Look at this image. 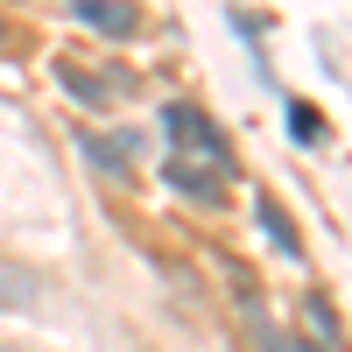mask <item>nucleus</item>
Segmentation results:
<instances>
[{
    "label": "nucleus",
    "instance_id": "nucleus-7",
    "mask_svg": "<svg viewBox=\"0 0 352 352\" xmlns=\"http://www.w3.org/2000/svg\"><path fill=\"white\" fill-rule=\"evenodd\" d=\"M254 212H261V226H268V240H275V247H282L289 261H296V254H303V240H296V226H289V219L275 212V204H254Z\"/></svg>",
    "mask_w": 352,
    "mask_h": 352
},
{
    "label": "nucleus",
    "instance_id": "nucleus-3",
    "mask_svg": "<svg viewBox=\"0 0 352 352\" xmlns=\"http://www.w3.org/2000/svg\"><path fill=\"white\" fill-rule=\"evenodd\" d=\"M78 28H99V36H134V8L127 0H71Z\"/></svg>",
    "mask_w": 352,
    "mask_h": 352
},
{
    "label": "nucleus",
    "instance_id": "nucleus-8",
    "mask_svg": "<svg viewBox=\"0 0 352 352\" xmlns=\"http://www.w3.org/2000/svg\"><path fill=\"white\" fill-rule=\"evenodd\" d=\"M303 317H310V331L324 338V345L338 338V317H331V303H324V296H310V310H303Z\"/></svg>",
    "mask_w": 352,
    "mask_h": 352
},
{
    "label": "nucleus",
    "instance_id": "nucleus-4",
    "mask_svg": "<svg viewBox=\"0 0 352 352\" xmlns=\"http://www.w3.org/2000/svg\"><path fill=\"white\" fill-rule=\"evenodd\" d=\"M162 176H169V190H184V197H197V204H219V197H226V176H219V169H197V162H176V155H169Z\"/></svg>",
    "mask_w": 352,
    "mask_h": 352
},
{
    "label": "nucleus",
    "instance_id": "nucleus-6",
    "mask_svg": "<svg viewBox=\"0 0 352 352\" xmlns=\"http://www.w3.org/2000/svg\"><path fill=\"white\" fill-rule=\"evenodd\" d=\"M134 148H141L134 134H92L85 141V155H92L99 169H127V176H134Z\"/></svg>",
    "mask_w": 352,
    "mask_h": 352
},
{
    "label": "nucleus",
    "instance_id": "nucleus-1",
    "mask_svg": "<svg viewBox=\"0 0 352 352\" xmlns=\"http://www.w3.org/2000/svg\"><path fill=\"white\" fill-rule=\"evenodd\" d=\"M162 127L176 134V162H197V169H219L226 176V141H219V127L204 120L197 106H184V99L162 106Z\"/></svg>",
    "mask_w": 352,
    "mask_h": 352
},
{
    "label": "nucleus",
    "instance_id": "nucleus-9",
    "mask_svg": "<svg viewBox=\"0 0 352 352\" xmlns=\"http://www.w3.org/2000/svg\"><path fill=\"white\" fill-rule=\"evenodd\" d=\"M0 50H8V21H0Z\"/></svg>",
    "mask_w": 352,
    "mask_h": 352
},
{
    "label": "nucleus",
    "instance_id": "nucleus-5",
    "mask_svg": "<svg viewBox=\"0 0 352 352\" xmlns=\"http://www.w3.org/2000/svg\"><path fill=\"white\" fill-rule=\"evenodd\" d=\"M36 303H43V282L21 261H0V310H36Z\"/></svg>",
    "mask_w": 352,
    "mask_h": 352
},
{
    "label": "nucleus",
    "instance_id": "nucleus-2",
    "mask_svg": "<svg viewBox=\"0 0 352 352\" xmlns=\"http://www.w3.org/2000/svg\"><path fill=\"white\" fill-rule=\"evenodd\" d=\"M56 85H64V99H78V106H113L120 99V78L113 71H85V64H56Z\"/></svg>",
    "mask_w": 352,
    "mask_h": 352
}]
</instances>
